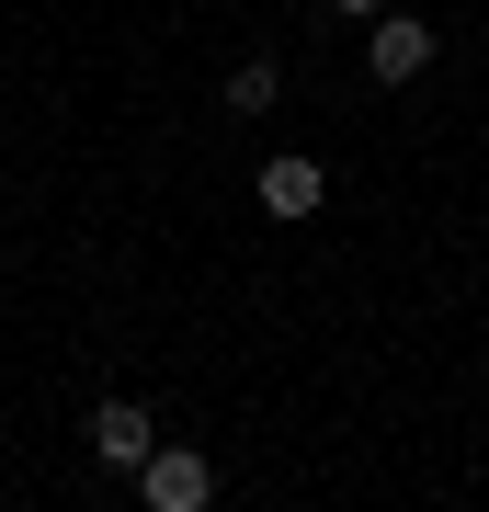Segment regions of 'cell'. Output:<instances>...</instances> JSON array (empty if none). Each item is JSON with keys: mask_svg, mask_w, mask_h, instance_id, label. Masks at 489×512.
Returning <instances> with one entry per match:
<instances>
[{"mask_svg": "<svg viewBox=\"0 0 489 512\" xmlns=\"http://www.w3.org/2000/svg\"><path fill=\"white\" fill-rule=\"evenodd\" d=\"M217 103L239 114V126H262V114H273V103H285V57H239V69L217 80Z\"/></svg>", "mask_w": 489, "mask_h": 512, "instance_id": "5", "label": "cell"}, {"mask_svg": "<svg viewBox=\"0 0 489 512\" xmlns=\"http://www.w3.org/2000/svg\"><path fill=\"white\" fill-rule=\"evenodd\" d=\"M137 501L148 512H205L217 501V456H205V444H148L137 456Z\"/></svg>", "mask_w": 489, "mask_h": 512, "instance_id": "1", "label": "cell"}, {"mask_svg": "<svg viewBox=\"0 0 489 512\" xmlns=\"http://www.w3.org/2000/svg\"><path fill=\"white\" fill-rule=\"evenodd\" d=\"M364 69H376L387 92H410V80L433 69V23L399 12V0H387V12H364Z\"/></svg>", "mask_w": 489, "mask_h": 512, "instance_id": "2", "label": "cell"}, {"mask_svg": "<svg viewBox=\"0 0 489 512\" xmlns=\"http://www.w3.org/2000/svg\"><path fill=\"white\" fill-rule=\"evenodd\" d=\"M330 12H353V23H364V12H387V0H330Z\"/></svg>", "mask_w": 489, "mask_h": 512, "instance_id": "6", "label": "cell"}, {"mask_svg": "<svg viewBox=\"0 0 489 512\" xmlns=\"http://www.w3.org/2000/svg\"><path fill=\"white\" fill-rule=\"evenodd\" d=\"M148 444H160V421H148L137 399H103V410H91V456H103L114 478H137V456H148Z\"/></svg>", "mask_w": 489, "mask_h": 512, "instance_id": "4", "label": "cell"}, {"mask_svg": "<svg viewBox=\"0 0 489 512\" xmlns=\"http://www.w3.org/2000/svg\"><path fill=\"white\" fill-rule=\"evenodd\" d=\"M319 205H330V160H308V148L262 160V217H319Z\"/></svg>", "mask_w": 489, "mask_h": 512, "instance_id": "3", "label": "cell"}]
</instances>
